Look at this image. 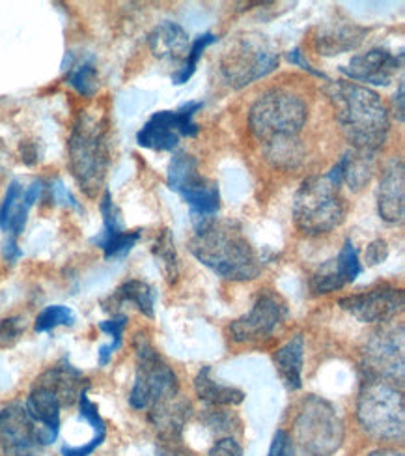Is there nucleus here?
Returning a JSON list of instances; mask_svg holds the SVG:
<instances>
[{
  "mask_svg": "<svg viewBox=\"0 0 405 456\" xmlns=\"http://www.w3.org/2000/svg\"><path fill=\"white\" fill-rule=\"evenodd\" d=\"M308 118L306 103L294 92L267 90L248 110L250 133L263 144L267 159L296 167L303 159L297 135Z\"/></svg>",
  "mask_w": 405,
  "mask_h": 456,
  "instance_id": "f257e3e1",
  "label": "nucleus"
},
{
  "mask_svg": "<svg viewBox=\"0 0 405 456\" xmlns=\"http://www.w3.org/2000/svg\"><path fill=\"white\" fill-rule=\"evenodd\" d=\"M192 223L195 234L189 249L206 268L228 281H253L260 275L262 262L236 223L217 217Z\"/></svg>",
  "mask_w": 405,
  "mask_h": 456,
  "instance_id": "f03ea898",
  "label": "nucleus"
},
{
  "mask_svg": "<svg viewBox=\"0 0 405 456\" xmlns=\"http://www.w3.org/2000/svg\"><path fill=\"white\" fill-rule=\"evenodd\" d=\"M335 107V118L353 150L376 154L387 142L391 118L381 96L369 86L336 81L327 88Z\"/></svg>",
  "mask_w": 405,
  "mask_h": 456,
  "instance_id": "7ed1b4c3",
  "label": "nucleus"
},
{
  "mask_svg": "<svg viewBox=\"0 0 405 456\" xmlns=\"http://www.w3.org/2000/svg\"><path fill=\"white\" fill-rule=\"evenodd\" d=\"M69 170L81 191L93 199L105 187L110 163L107 118L100 112L85 110L77 118L69 142Z\"/></svg>",
  "mask_w": 405,
  "mask_h": 456,
  "instance_id": "20e7f679",
  "label": "nucleus"
},
{
  "mask_svg": "<svg viewBox=\"0 0 405 456\" xmlns=\"http://www.w3.org/2000/svg\"><path fill=\"white\" fill-rule=\"evenodd\" d=\"M357 417L362 430L376 440H401L405 427L403 395L396 384L364 378L359 391Z\"/></svg>",
  "mask_w": 405,
  "mask_h": 456,
  "instance_id": "39448f33",
  "label": "nucleus"
},
{
  "mask_svg": "<svg viewBox=\"0 0 405 456\" xmlns=\"http://www.w3.org/2000/svg\"><path fill=\"white\" fill-rule=\"evenodd\" d=\"M294 223L306 236L335 231L345 219V200L340 187L327 176L306 178L294 197Z\"/></svg>",
  "mask_w": 405,
  "mask_h": 456,
  "instance_id": "423d86ee",
  "label": "nucleus"
},
{
  "mask_svg": "<svg viewBox=\"0 0 405 456\" xmlns=\"http://www.w3.org/2000/svg\"><path fill=\"white\" fill-rule=\"evenodd\" d=\"M134 355H137V374L129 393L133 410H146L180 395L176 372L144 335L134 338Z\"/></svg>",
  "mask_w": 405,
  "mask_h": 456,
  "instance_id": "0eeeda50",
  "label": "nucleus"
},
{
  "mask_svg": "<svg viewBox=\"0 0 405 456\" xmlns=\"http://www.w3.org/2000/svg\"><path fill=\"white\" fill-rule=\"evenodd\" d=\"M294 430L303 456H333L344 440V425L335 406L316 395L303 401Z\"/></svg>",
  "mask_w": 405,
  "mask_h": 456,
  "instance_id": "6e6552de",
  "label": "nucleus"
},
{
  "mask_svg": "<svg viewBox=\"0 0 405 456\" xmlns=\"http://www.w3.org/2000/svg\"><path fill=\"white\" fill-rule=\"evenodd\" d=\"M166 185L170 191L178 193L185 200L192 221L209 219L219 214V185L200 173L198 159L187 151H176L172 156L166 173Z\"/></svg>",
  "mask_w": 405,
  "mask_h": 456,
  "instance_id": "1a4fd4ad",
  "label": "nucleus"
},
{
  "mask_svg": "<svg viewBox=\"0 0 405 456\" xmlns=\"http://www.w3.org/2000/svg\"><path fill=\"white\" fill-rule=\"evenodd\" d=\"M280 54L258 37L243 36L231 42L221 56V75L231 88H245L273 73Z\"/></svg>",
  "mask_w": 405,
  "mask_h": 456,
  "instance_id": "9d476101",
  "label": "nucleus"
},
{
  "mask_svg": "<svg viewBox=\"0 0 405 456\" xmlns=\"http://www.w3.org/2000/svg\"><path fill=\"white\" fill-rule=\"evenodd\" d=\"M202 109V102H187L176 110L153 112L137 133L139 146L153 151H172L178 148L182 137H198L200 126L195 122V117Z\"/></svg>",
  "mask_w": 405,
  "mask_h": 456,
  "instance_id": "9b49d317",
  "label": "nucleus"
},
{
  "mask_svg": "<svg viewBox=\"0 0 405 456\" xmlns=\"http://www.w3.org/2000/svg\"><path fill=\"white\" fill-rule=\"evenodd\" d=\"M289 316V307L284 297L273 290H263L253 303V307L228 326L230 338L238 345H250L271 338Z\"/></svg>",
  "mask_w": 405,
  "mask_h": 456,
  "instance_id": "f8f14e48",
  "label": "nucleus"
},
{
  "mask_svg": "<svg viewBox=\"0 0 405 456\" xmlns=\"http://www.w3.org/2000/svg\"><path fill=\"white\" fill-rule=\"evenodd\" d=\"M338 305L362 324H385L401 313L403 290L394 284L381 282L366 292L340 297Z\"/></svg>",
  "mask_w": 405,
  "mask_h": 456,
  "instance_id": "ddd939ff",
  "label": "nucleus"
},
{
  "mask_svg": "<svg viewBox=\"0 0 405 456\" xmlns=\"http://www.w3.org/2000/svg\"><path fill=\"white\" fill-rule=\"evenodd\" d=\"M403 54H394L389 49L376 47L362 54L352 56L345 66H340V73L350 81L372 85V86H389L394 83L396 73L401 69Z\"/></svg>",
  "mask_w": 405,
  "mask_h": 456,
  "instance_id": "4468645a",
  "label": "nucleus"
},
{
  "mask_svg": "<svg viewBox=\"0 0 405 456\" xmlns=\"http://www.w3.org/2000/svg\"><path fill=\"white\" fill-rule=\"evenodd\" d=\"M364 372L366 378L385 379L391 384H401L403 379V346L401 333L396 337L393 331L374 335L364 350Z\"/></svg>",
  "mask_w": 405,
  "mask_h": 456,
  "instance_id": "2eb2a0df",
  "label": "nucleus"
},
{
  "mask_svg": "<svg viewBox=\"0 0 405 456\" xmlns=\"http://www.w3.org/2000/svg\"><path fill=\"white\" fill-rule=\"evenodd\" d=\"M101 217H103V228L101 232L92 240V243L95 247H100L103 251L105 258H124L131 253V249L142 236V231H126L124 228V221H122V214L118 210V206L114 204L112 195L109 189L103 191L101 197Z\"/></svg>",
  "mask_w": 405,
  "mask_h": 456,
  "instance_id": "dca6fc26",
  "label": "nucleus"
},
{
  "mask_svg": "<svg viewBox=\"0 0 405 456\" xmlns=\"http://www.w3.org/2000/svg\"><path fill=\"white\" fill-rule=\"evenodd\" d=\"M44 189V180H34L28 187H23L21 182L13 180L6 189L3 202H0V231L12 238L21 236L28 221V212L40 200Z\"/></svg>",
  "mask_w": 405,
  "mask_h": 456,
  "instance_id": "f3484780",
  "label": "nucleus"
},
{
  "mask_svg": "<svg viewBox=\"0 0 405 456\" xmlns=\"http://www.w3.org/2000/svg\"><path fill=\"white\" fill-rule=\"evenodd\" d=\"M362 272H364V265L359 258L357 247L350 238H347L344 241L340 255L335 260L325 262L321 268L311 277V290L316 296L336 292L344 289L345 284L353 282Z\"/></svg>",
  "mask_w": 405,
  "mask_h": 456,
  "instance_id": "a211bd4d",
  "label": "nucleus"
},
{
  "mask_svg": "<svg viewBox=\"0 0 405 456\" xmlns=\"http://www.w3.org/2000/svg\"><path fill=\"white\" fill-rule=\"evenodd\" d=\"M25 410L34 425L40 430V445H51L61 434V410L62 403L45 386L36 384L27 396Z\"/></svg>",
  "mask_w": 405,
  "mask_h": 456,
  "instance_id": "6ab92c4d",
  "label": "nucleus"
},
{
  "mask_svg": "<svg viewBox=\"0 0 405 456\" xmlns=\"http://www.w3.org/2000/svg\"><path fill=\"white\" fill-rule=\"evenodd\" d=\"M0 442L10 452H23L40 445V430L23 404L13 403L0 410Z\"/></svg>",
  "mask_w": 405,
  "mask_h": 456,
  "instance_id": "aec40b11",
  "label": "nucleus"
},
{
  "mask_svg": "<svg viewBox=\"0 0 405 456\" xmlns=\"http://www.w3.org/2000/svg\"><path fill=\"white\" fill-rule=\"evenodd\" d=\"M405 175L401 158H393L383 170L377 187V212L385 223H401L405 210Z\"/></svg>",
  "mask_w": 405,
  "mask_h": 456,
  "instance_id": "412c9836",
  "label": "nucleus"
},
{
  "mask_svg": "<svg viewBox=\"0 0 405 456\" xmlns=\"http://www.w3.org/2000/svg\"><path fill=\"white\" fill-rule=\"evenodd\" d=\"M190 415V404L182 398L174 396L170 401L159 403L150 408L148 419L151 427L156 428L159 447L182 445L183 444V428Z\"/></svg>",
  "mask_w": 405,
  "mask_h": 456,
  "instance_id": "4be33fe9",
  "label": "nucleus"
},
{
  "mask_svg": "<svg viewBox=\"0 0 405 456\" xmlns=\"http://www.w3.org/2000/svg\"><path fill=\"white\" fill-rule=\"evenodd\" d=\"M374 156L376 154H369V151H359L352 148L350 151H345L325 176L336 187L345 183L347 187L353 189V191H360L364 185L370 183L374 176Z\"/></svg>",
  "mask_w": 405,
  "mask_h": 456,
  "instance_id": "5701e85b",
  "label": "nucleus"
},
{
  "mask_svg": "<svg viewBox=\"0 0 405 456\" xmlns=\"http://www.w3.org/2000/svg\"><path fill=\"white\" fill-rule=\"evenodd\" d=\"M148 45L156 59L168 61L174 64H180V62L183 64L190 42H189L187 30L182 25L163 21L150 32Z\"/></svg>",
  "mask_w": 405,
  "mask_h": 456,
  "instance_id": "b1692460",
  "label": "nucleus"
},
{
  "mask_svg": "<svg viewBox=\"0 0 405 456\" xmlns=\"http://www.w3.org/2000/svg\"><path fill=\"white\" fill-rule=\"evenodd\" d=\"M36 384L45 386L51 391H54L56 396L61 398L62 406H69L75 401H79L81 391L86 387H83L81 370L75 369L68 359H62L61 363H56L47 372H44L36 379Z\"/></svg>",
  "mask_w": 405,
  "mask_h": 456,
  "instance_id": "393cba45",
  "label": "nucleus"
},
{
  "mask_svg": "<svg viewBox=\"0 0 405 456\" xmlns=\"http://www.w3.org/2000/svg\"><path fill=\"white\" fill-rule=\"evenodd\" d=\"M303 363H304V338L296 335L275 354V367L289 391H299L303 387Z\"/></svg>",
  "mask_w": 405,
  "mask_h": 456,
  "instance_id": "a878e982",
  "label": "nucleus"
},
{
  "mask_svg": "<svg viewBox=\"0 0 405 456\" xmlns=\"http://www.w3.org/2000/svg\"><path fill=\"white\" fill-rule=\"evenodd\" d=\"M369 34V28L357 25H338L329 30H321L314 37V49L323 56L342 54L352 49H357Z\"/></svg>",
  "mask_w": 405,
  "mask_h": 456,
  "instance_id": "bb28decb",
  "label": "nucleus"
},
{
  "mask_svg": "<svg viewBox=\"0 0 405 456\" xmlns=\"http://www.w3.org/2000/svg\"><path fill=\"white\" fill-rule=\"evenodd\" d=\"M195 393L202 403L211 408L239 406L245 401V393L238 387L223 386L211 378V367H202L195 378Z\"/></svg>",
  "mask_w": 405,
  "mask_h": 456,
  "instance_id": "cd10ccee",
  "label": "nucleus"
},
{
  "mask_svg": "<svg viewBox=\"0 0 405 456\" xmlns=\"http://www.w3.org/2000/svg\"><path fill=\"white\" fill-rule=\"evenodd\" d=\"M156 299H158V290L141 279L126 281L110 297V301H114L116 305H124V303L134 305L137 311H141L148 318L156 316Z\"/></svg>",
  "mask_w": 405,
  "mask_h": 456,
  "instance_id": "c85d7f7f",
  "label": "nucleus"
},
{
  "mask_svg": "<svg viewBox=\"0 0 405 456\" xmlns=\"http://www.w3.org/2000/svg\"><path fill=\"white\" fill-rule=\"evenodd\" d=\"M219 42V36H215V34H211V32H204V34H198L195 40L190 42V47H189V53H187V56H185V61H183V64L172 73V83L176 85V86H182V85H185L192 75H195V71H197V66H198V62H200V59L204 56V51L209 47V45H214V44H217Z\"/></svg>",
  "mask_w": 405,
  "mask_h": 456,
  "instance_id": "c756f323",
  "label": "nucleus"
},
{
  "mask_svg": "<svg viewBox=\"0 0 405 456\" xmlns=\"http://www.w3.org/2000/svg\"><path fill=\"white\" fill-rule=\"evenodd\" d=\"M151 253L159 262L161 270L170 284H174L180 277V260H178V251L176 245H174V238L168 228H163L161 234L158 236L156 243L151 247Z\"/></svg>",
  "mask_w": 405,
  "mask_h": 456,
  "instance_id": "7c9ffc66",
  "label": "nucleus"
},
{
  "mask_svg": "<svg viewBox=\"0 0 405 456\" xmlns=\"http://www.w3.org/2000/svg\"><path fill=\"white\" fill-rule=\"evenodd\" d=\"M68 85L85 98H93L100 90V75L92 59L83 61L81 64H75L68 69Z\"/></svg>",
  "mask_w": 405,
  "mask_h": 456,
  "instance_id": "2f4dec72",
  "label": "nucleus"
},
{
  "mask_svg": "<svg viewBox=\"0 0 405 456\" xmlns=\"http://www.w3.org/2000/svg\"><path fill=\"white\" fill-rule=\"evenodd\" d=\"M127 322H129V318H127L126 314H122V313L114 314V316L109 318V320L100 322V330H101L103 333H107V335L112 338L110 345H103V346L100 348V352H98V363H100V367H107L110 357H112V354H114L116 350L122 348L124 331H126V328H127Z\"/></svg>",
  "mask_w": 405,
  "mask_h": 456,
  "instance_id": "473e14b6",
  "label": "nucleus"
},
{
  "mask_svg": "<svg viewBox=\"0 0 405 456\" xmlns=\"http://www.w3.org/2000/svg\"><path fill=\"white\" fill-rule=\"evenodd\" d=\"M73 324H75V314L69 307L51 305L37 314V318L34 322V331L36 333H51L58 326H73Z\"/></svg>",
  "mask_w": 405,
  "mask_h": 456,
  "instance_id": "72a5a7b5",
  "label": "nucleus"
},
{
  "mask_svg": "<svg viewBox=\"0 0 405 456\" xmlns=\"http://www.w3.org/2000/svg\"><path fill=\"white\" fill-rule=\"evenodd\" d=\"M25 333V322L21 316H10L0 322V348H12Z\"/></svg>",
  "mask_w": 405,
  "mask_h": 456,
  "instance_id": "f704fd0d",
  "label": "nucleus"
},
{
  "mask_svg": "<svg viewBox=\"0 0 405 456\" xmlns=\"http://www.w3.org/2000/svg\"><path fill=\"white\" fill-rule=\"evenodd\" d=\"M234 423L239 425L238 417H236L234 413L224 411V410L214 408V410H209V413L206 415V425H207L211 430H215V432H219V434H228V436H231V430H234Z\"/></svg>",
  "mask_w": 405,
  "mask_h": 456,
  "instance_id": "c9c22d12",
  "label": "nucleus"
},
{
  "mask_svg": "<svg viewBox=\"0 0 405 456\" xmlns=\"http://www.w3.org/2000/svg\"><path fill=\"white\" fill-rule=\"evenodd\" d=\"M267 456H296V442L288 430H277Z\"/></svg>",
  "mask_w": 405,
  "mask_h": 456,
  "instance_id": "e433bc0d",
  "label": "nucleus"
},
{
  "mask_svg": "<svg viewBox=\"0 0 405 456\" xmlns=\"http://www.w3.org/2000/svg\"><path fill=\"white\" fill-rule=\"evenodd\" d=\"M387 258H389V245L385 240L377 238L369 247H366V251H364L366 265H377V264H383Z\"/></svg>",
  "mask_w": 405,
  "mask_h": 456,
  "instance_id": "4c0bfd02",
  "label": "nucleus"
},
{
  "mask_svg": "<svg viewBox=\"0 0 405 456\" xmlns=\"http://www.w3.org/2000/svg\"><path fill=\"white\" fill-rule=\"evenodd\" d=\"M207 456H243V447L238 444L234 436H226V438H219L214 444Z\"/></svg>",
  "mask_w": 405,
  "mask_h": 456,
  "instance_id": "58836bf2",
  "label": "nucleus"
},
{
  "mask_svg": "<svg viewBox=\"0 0 405 456\" xmlns=\"http://www.w3.org/2000/svg\"><path fill=\"white\" fill-rule=\"evenodd\" d=\"M51 197H53V200L56 202V204H62V206H69V208H75V210H79V212H83V208H81V204L77 202V199L71 195V191L69 189L61 182V180H56V182H53L51 183Z\"/></svg>",
  "mask_w": 405,
  "mask_h": 456,
  "instance_id": "ea45409f",
  "label": "nucleus"
},
{
  "mask_svg": "<svg viewBox=\"0 0 405 456\" xmlns=\"http://www.w3.org/2000/svg\"><path fill=\"white\" fill-rule=\"evenodd\" d=\"M286 59H288V62H292L294 66H299L301 69H304V71H308L311 75H314V77L329 81V77H327V75H325L323 71L316 69L311 62H308V61L304 59V53H303L299 47H296V49H292V51H288V53H286Z\"/></svg>",
  "mask_w": 405,
  "mask_h": 456,
  "instance_id": "a19ab883",
  "label": "nucleus"
},
{
  "mask_svg": "<svg viewBox=\"0 0 405 456\" xmlns=\"http://www.w3.org/2000/svg\"><path fill=\"white\" fill-rule=\"evenodd\" d=\"M21 256H23V251H21V247H19V243H17V238L8 236L4 240V243H3V258L8 264H15Z\"/></svg>",
  "mask_w": 405,
  "mask_h": 456,
  "instance_id": "79ce46f5",
  "label": "nucleus"
},
{
  "mask_svg": "<svg viewBox=\"0 0 405 456\" xmlns=\"http://www.w3.org/2000/svg\"><path fill=\"white\" fill-rule=\"evenodd\" d=\"M21 159L27 165H36L37 159H40V154H37L34 142H23L21 144Z\"/></svg>",
  "mask_w": 405,
  "mask_h": 456,
  "instance_id": "37998d69",
  "label": "nucleus"
},
{
  "mask_svg": "<svg viewBox=\"0 0 405 456\" xmlns=\"http://www.w3.org/2000/svg\"><path fill=\"white\" fill-rule=\"evenodd\" d=\"M393 105H394V117L398 118V122H403V81H400L398 85V92L394 94Z\"/></svg>",
  "mask_w": 405,
  "mask_h": 456,
  "instance_id": "c03bdc74",
  "label": "nucleus"
},
{
  "mask_svg": "<svg viewBox=\"0 0 405 456\" xmlns=\"http://www.w3.org/2000/svg\"><path fill=\"white\" fill-rule=\"evenodd\" d=\"M370 456H403V454H401V452H396V451H389V449H381V451L372 452Z\"/></svg>",
  "mask_w": 405,
  "mask_h": 456,
  "instance_id": "a18cd8bd",
  "label": "nucleus"
},
{
  "mask_svg": "<svg viewBox=\"0 0 405 456\" xmlns=\"http://www.w3.org/2000/svg\"><path fill=\"white\" fill-rule=\"evenodd\" d=\"M0 150H3V144H0ZM0 167H3V158H0Z\"/></svg>",
  "mask_w": 405,
  "mask_h": 456,
  "instance_id": "49530a36",
  "label": "nucleus"
},
{
  "mask_svg": "<svg viewBox=\"0 0 405 456\" xmlns=\"http://www.w3.org/2000/svg\"><path fill=\"white\" fill-rule=\"evenodd\" d=\"M19 456H30V454H19Z\"/></svg>",
  "mask_w": 405,
  "mask_h": 456,
  "instance_id": "de8ad7c7",
  "label": "nucleus"
}]
</instances>
